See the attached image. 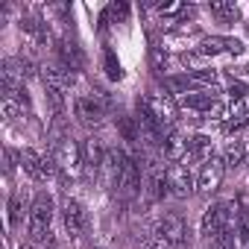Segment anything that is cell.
Here are the masks:
<instances>
[{"instance_id": "obj_28", "label": "cell", "mask_w": 249, "mask_h": 249, "mask_svg": "<svg viewBox=\"0 0 249 249\" xmlns=\"http://www.w3.org/2000/svg\"><path fill=\"white\" fill-rule=\"evenodd\" d=\"M21 111V106L15 103V97H3V120H15Z\"/></svg>"}, {"instance_id": "obj_31", "label": "cell", "mask_w": 249, "mask_h": 249, "mask_svg": "<svg viewBox=\"0 0 249 249\" xmlns=\"http://www.w3.org/2000/svg\"><path fill=\"white\" fill-rule=\"evenodd\" d=\"M21 249H33V246H21Z\"/></svg>"}, {"instance_id": "obj_17", "label": "cell", "mask_w": 249, "mask_h": 249, "mask_svg": "<svg viewBox=\"0 0 249 249\" xmlns=\"http://www.w3.org/2000/svg\"><path fill=\"white\" fill-rule=\"evenodd\" d=\"M208 12L214 18H220V21H237L240 18V9H237V3H231V0H211Z\"/></svg>"}, {"instance_id": "obj_14", "label": "cell", "mask_w": 249, "mask_h": 249, "mask_svg": "<svg viewBox=\"0 0 249 249\" xmlns=\"http://www.w3.org/2000/svg\"><path fill=\"white\" fill-rule=\"evenodd\" d=\"M44 85H53V88L65 91L68 85H73V71L65 68V65H59V62L44 65Z\"/></svg>"}, {"instance_id": "obj_21", "label": "cell", "mask_w": 249, "mask_h": 249, "mask_svg": "<svg viewBox=\"0 0 249 249\" xmlns=\"http://www.w3.org/2000/svg\"><path fill=\"white\" fill-rule=\"evenodd\" d=\"M150 65H153V71L164 73V71H170V65H173V56H170L164 47H153V50H150Z\"/></svg>"}, {"instance_id": "obj_11", "label": "cell", "mask_w": 249, "mask_h": 249, "mask_svg": "<svg viewBox=\"0 0 249 249\" xmlns=\"http://www.w3.org/2000/svg\"><path fill=\"white\" fill-rule=\"evenodd\" d=\"M103 159H106V150L100 147V141L88 138V141L82 144V167H85L88 179H97V173H100V167H103Z\"/></svg>"}, {"instance_id": "obj_13", "label": "cell", "mask_w": 249, "mask_h": 249, "mask_svg": "<svg viewBox=\"0 0 249 249\" xmlns=\"http://www.w3.org/2000/svg\"><path fill=\"white\" fill-rule=\"evenodd\" d=\"M62 220H65V229L71 237H79L82 226H85V214H82V205L76 199H65L62 205Z\"/></svg>"}, {"instance_id": "obj_10", "label": "cell", "mask_w": 249, "mask_h": 249, "mask_svg": "<svg viewBox=\"0 0 249 249\" xmlns=\"http://www.w3.org/2000/svg\"><path fill=\"white\" fill-rule=\"evenodd\" d=\"M161 156L170 161V164H179L188 159V138L176 129H170L164 138H161Z\"/></svg>"}, {"instance_id": "obj_24", "label": "cell", "mask_w": 249, "mask_h": 249, "mask_svg": "<svg viewBox=\"0 0 249 249\" xmlns=\"http://www.w3.org/2000/svg\"><path fill=\"white\" fill-rule=\"evenodd\" d=\"M21 214H24L21 196H18V194H12V196H9V226H12V229H15V226L21 223Z\"/></svg>"}, {"instance_id": "obj_30", "label": "cell", "mask_w": 249, "mask_h": 249, "mask_svg": "<svg viewBox=\"0 0 249 249\" xmlns=\"http://www.w3.org/2000/svg\"><path fill=\"white\" fill-rule=\"evenodd\" d=\"M243 50H246V47H243L240 38H229V53H231V56H243Z\"/></svg>"}, {"instance_id": "obj_15", "label": "cell", "mask_w": 249, "mask_h": 249, "mask_svg": "<svg viewBox=\"0 0 249 249\" xmlns=\"http://www.w3.org/2000/svg\"><path fill=\"white\" fill-rule=\"evenodd\" d=\"M188 156L194 159V161H208L211 156H214V147H211V138L208 135H194V138H188Z\"/></svg>"}, {"instance_id": "obj_6", "label": "cell", "mask_w": 249, "mask_h": 249, "mask_svg": "<svg viewBox=\"0 0 249 249\" xmlns=\"http://www.w3.org/2000/svg\"><path fill=\"white\" fill-rule=\"evenodd\" d=\"M144 106L150 108V114L156 117V123L164 129V126H173V120H176V106H173V100H170V94H164V91H147V97H144Z\"/></svg>"}, {"instance_id": "obj_5", "label": "cell", "mask_w": 249, "mask_h": 249, "mask_svg": "<svg viewBox=\"0 0 249 249\" xmlns=\"http://www.w3.org/2000/svg\"><path fill=\"white\" fill-rule=\"evenodd\" d=\"M156 234H159V240H164V246L182 249V246L188 243V223H185L179 214H164V217L156 223Z\"/></svg>"}, {"instance_id": "obj_20", "label": "cell", "mask_w": 249, "mask_h": 249, "mask_svg": "<svg viewBox=\"0 0 249 249\" xmlns=\"http://www.w3.org/2000/svg\"><path fill=\"white\" fill-rule=\"evenodd\" d=\"M182 106H185V108H194V111H202V114H205V111L214 106V97H211V94H185V97H182Z\"/></svg>"}, {"instance_id": "obj_2", "label": "cell", "mask_w": 249, "mask_h": 249, "mask_svg": "<svg viewBox=\"0 0 249 249\" xmlns=\"http://www.w3.org/2000/svg\"><path fill=\"white\" fill-rule=\"evenodd\" d=\"M73 111L82 123H88V126H97V123L106 120V111H108V100L106 94H82L73 100Z\"/></svg>"}, {"instance_id": "obj_16", "label": "cell", "mask_w": 249, "mask_h": 249, "mask_svg": "<svg viewBox=\"0 0 249 249\" xmlns=\"http://www.w3.org/2000/svg\"><path fill=\"white\" fill-rule=\"evenodd\" d=\"M21 167H24V173L30 176V179H44V173H41V167H44V156L41 153H36V150H21Z\"/></svg>"}, {"instance_id": "obj_22", "label": "cell", "mask_w": 249, "mask_h": 249, "mask_svg": "<svg viewBox=\"0 0 249 249\" xmlns=\"http://www.w3.org/2000/svg\"><path fill=\"white\" fill-rule=\"evenodd\" d=\"M117 123H120V135L123 138H126V141H138V123H135V117H120Z\"/></svg>"}, {"instance_id": "obj_32", "label": "cell", "mask_w": 249, "mask_h": 249, "mask_svg": "<svg viewBox=\"0 0 249 249\" xmlns=\"http://www.w3.org/2000/svg\"><path fill=\"white\" fill-rule=\"evenodd\" d=\"M246 164H249V153H246Z\"/></svg>"}, {"instance_id": "obj_1", "label": "cell", "mask_w": 249, "mask_h": 249, "mask_svg": "<svg viewBox=\"0 0 249 249\" xmlns=\"http://www.w3.org/2000/svg\"><path fill=\"white\" fill-rule=\"evenodd\" d=\"M50 220H53V196L47 191H38L33 205H30V234H33V240H38L44 246L53 240Z\"/></svg>"}, {"instance_id": "obj_7", "label": "cell", "mask_w": 249, "mask_h": 249, "mask_svg": "<svg viewBox=\"0 0 249 249\" xmlns=\"http://www.w3.org/2000/svg\"><path fill=\"white\" fill-rule=\"evenodd\" d=\"M53 156H56V164H59V173H62V176H68V173L73 176V173L82 167V147H79L73 138H65V141L56 147Z\"/></svg>"}, {"instance_id": "obj_25", "label": "cell", "mask_w": 249, "mask_h": 249, "mask_svg": "<svg viewBox=\"0 0 249 249\" xmlns=\"http://www.w3.org/2000/svg\"><path fill=\"white\" fill-rule=\"evenodd\" d=\"M106 73H108V79H123V68H120V62L114 59L111 50H106Z\"/></svg>"}, {"instance_id": "obj_26", "label": "cell", "mask_w": 249, "mask_h": 249, "mask_svg": "<svg viewBox=\"0 0 249 249\" xmlns=\"http://www.w3.org/2000/svg\"><path fill=\"white\" fill-rule=\"evenodd\" d=\"M202 117H208V120H229V106L220 103V100H214V106H211Z\"/></svg>"}, {"instance_id": "obj_19", "label": "cell", "mask_w": 249, "mask_h": 249, "mask_svg": "<svg viewBox=\"0 0 249 249\" xmlns=\"http://www.w3.org/2000/svg\"><path fill=\"white\" fill-rule=\"evenodd\" d=\"M196 50H199L205 59H208V56H217V53H229V38H226V36H208V38L199 41Z\"/></svg>"}, {"instance_id": "obj_18", "label": "cell", "mask_w": 249, "mask_h": 249, "mask_svg": "<svg viewBox=\"0 0 249 249\" xmlns=\"http://www.w3.org/2000/svg\"><path fill=\"white\" fill-rule=\"evenodd\" d=\"M223 161H226V167H240V164H246V144L237 141V138H231V141L226 144Z\"/></svg>"}, {"instance_id": "obj_33", "label": "cell", "mask_w": 249, "mask_h": 249, "mask_svg": "<svg viewBox=\"0 0 249 249\" xmlns=\"http://www.w3.org/2000/svg\"><path fill=\"white\" fill-rule=\"evenodd\" d=\"M246 30H249V24H246Z\"/></svg>"}, {"instance_id": "obj_27", "label": "cell", "mask_w": 249, "mask_h": 249, "mask_svg": "<svg viewBox=\"0 0 249 249\" xmlns=\"http://www.w3.org/2000/svg\"><path fill=\"white\" fill-rule=\"evenodd\" d=\"M18 161H21V153H15L12 147H6V150H3V170H6V176H12V173H15Z\"/></svg>"}, {"instance_id": "obj_8", "label": "cell", "mask_w": 249, "mask_h": 249, "mask_svg": "<svg viewBox=\"0 0 249 249\" xmlns=\"http://www.w3.org/2000/svg\"><path fill=\"white\" fill-rule=\"evenodd\" d=\"M223 173H226V161H223V159H217V156H211V159L199 167L196 188H199L202 194H214V191L220 188V182H223Z\"/></svg>"}, {"instance_id": "obj_29", "label": "cell", "mask_w": 249, "mask_h": 249, "mask_svg": "<svg viewBox=\"0 0 249 249\" xmlns=\"http://www.w3.org/2000/svg\"><path fill=\"white\" fill-rule=\"evenodd\" d=\"M229 94H231V103H237V100L246 97V88H243L240 82H231V85H229Z\"/></svg>"}, {"instance_id": "obj_23", "label": "cell", "mask_w": 249, "mask_h": 249, "mask_svg": "<svg viewBox=\"0 0 249 249\" xmlns=\"http://www.w3.org/2000/svg\"><path fill=\"white\" fill-rule=\"evenodd\" d=\"M44 88H47V100H50L53 111L62 114V111H65V91H62V88H53V85H44Z\"/></svg>"}, {"instance_id": "obj_9", "label": "cell", "mask_w": 249, "mask_h": 249, "mask_svg": "<svg viewBox=\"0 0 249 249\" xmlns=\"http://www.w3.org/2000/svg\"><path fill=\"white\" fill-rule=\"evenodd\" d=\"M194 188H196V179H194V173H191L188 164H173V167H167V191H170V194L188 196Z\"/></svg>"}, {"instance_id": "obj_3", "label": "cell", "mask_w": 249, "mask_h": 249, "mask_svg": "<svg viewBox=\"0 0 249 249\" xmlns=\"http://www.w3.org/2000/svg\"><path fill=\"white\" fill-rule=\"evenodd\" d=\"M141 191H144V196H147L150 205L159 202V199L167 194V167H164L161 161L150 159V161L144 164V185H141Z\"/></svg>"}, {"instance_id": "obj_4", "label": "cell", "mask_w": 249, "mask_h": 249, "mask_svg": "<svg viewBox=\"0 0 249 249\" xmlns=\"http://www.w3.org/2000/svg\"><path fill=\"white\" fill-rule=\"evenodd\" d=\"M141 185H144V179H141L138 161L129 159V156H123V167H120V176H117V185H114L117 196L129 202V199H135V196L141 194Z\"/></svg>"}, {"instance_id": "obj_12", "label": "cell", "mask_w": 249, "mask_h": 249, "mask_svg": "<svg viewBox=\"0 0 249 249\" xmlns=\"http://www.w3.org/2000/svg\"><path fill=\"white\" fill-rule=\"evenodd\" d=\"M234 205H237V226H234V234L237 240H249V188H240L234 194Z\"/></svg>"}]
</instances>
